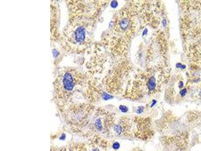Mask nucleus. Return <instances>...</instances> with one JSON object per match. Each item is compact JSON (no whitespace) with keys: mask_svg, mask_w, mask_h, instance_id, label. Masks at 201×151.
<instances>
[{"mask_svg":"<svg viewBox=\"0 0 201 151\" xmlns=\"http://www.w3.org/2000/svg\"><path fill=\"white\" fill-rule=\"evenodd\" d=\"M119 108L122 112H126L128 110V108L126 106H122H122H120Z\"/></svg>","mask_w":201,"mask_h":151,"instance_id":"423d86ee","label":"nucleus"},{"mask_svg":"<svg viewBox=\"0 0 201 151\" xmlns=\"http://www.w3.org/2000/svg\"><path fill=\"white\" fill-rule=\"evenodd\" d=\"M120 27L122 29H125L127 28L129 25V20L128 19L123 18L122 20H121L119 22Z\"/></svg>","mask_w":201,"mask_h":151,"instance_id":"20e7f679","label":"nucleus"},{"mask_svg":"<svg viewBox=\"0 0 201 151\" xmlns=\"http://www.w3.org/2000/svg\"><path fill=\"white\" fill-rule=\"evenodd\" d=\"M119 147L120 145L118 143H115L113 144V148L114 149H115V150L118 149L119 148Z\"/></svg>","mask_w":201,"mask_h":151,"instance_id":"0eeeda50","label":"nucleus"},{"mask_svg":"<svg viewBox=\"0 0 201 151\" xmlns=\"http://www.w3.org/2000/svg\"><path fill=\"white\" fill-rule=\"evenodd\" d=\"M89 23L83 19L71 23L66 31L67 41L75 47L86 44L89 39Z\"/></svg>","mask_w":201,"mask_h":151,"instance_id":"f03ea898","label":"nucleus"},{"mask_svg":"<svg viewBox=\"0 0 201 151\" xmlns=\"http://www.w3.org/2000/svg\"><path fill=\"white\" fill-rule=\"evenodd\" d=\"M186 89H184L183 90H182L180 92V95L182 96H184L186 94Z\"/></svg>","mask_w":201,"mask_h":151,"instance_id":"6e6552de","label":"nucleus"},{"mask_svg":"<svg viewBox=\"0 0 201 151\" xmlns=\"http://www.w3.org/2000/svg\"><path fill=\"white\" fill-rule=\"evenodd\" d=\"M148 85H149V90L152 91L154 90V89L155 88L156 84H155V79L154 78H151L150 80H149V82L148 83Z\"/></svg>","mask_w":201,"mask_h":151,"instance_id":"39448f33","label":"nucleus"},{"mask_svg":"<svg viewBox=\"0 0 201 151\" xmlns=\"http://www.w3.org/2000/svg\"><path fill=\"white\" fill-rule=\"evenodd\" d=\"M79 75L76 70L66 69L58 75L55 82V91L61 97H69L80 81Z\"/></svg>","mask_w":201,"mask_h":151,"instance_id":"f257e3e1","label":"nucleus"},{"mask_svg":"<svg viewBox=\"0 0 201 151\" xmlns=\"http://www.w3.org/2000/svg\"><path fill=\"white\" fill-rule=\"evenodd\" d=\"M168 139L166 145L169 147L163 151H183L185 145L183 136L178 135Z\"/></svg>","mask_w":201,"mask_h":151,"instance_id":"7ed1b4c3","label":"nucleus"}]
</instances>
